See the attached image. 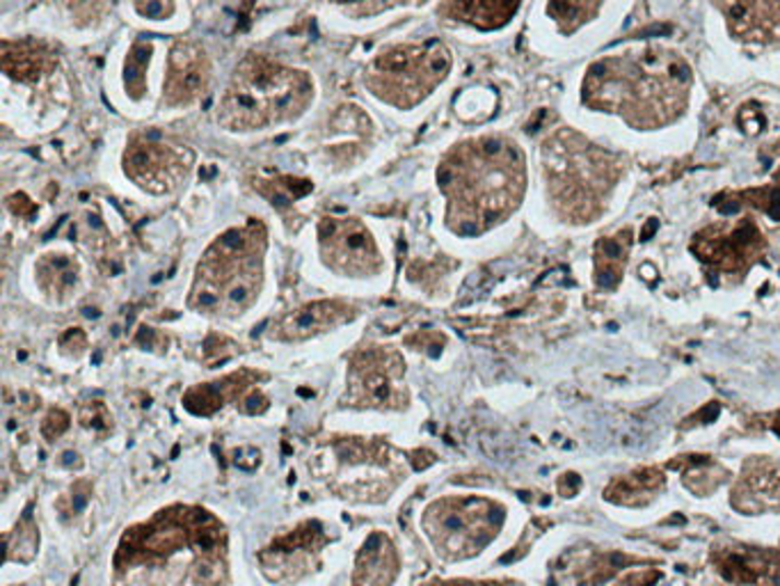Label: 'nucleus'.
<instances>
[{"instance_id":"obj_8","label":"nucleus","mask_w":780,"mask_h":586,"mask_svg":"<svg viewBox=\"0 0 780 586\" xmlns=\"http://www.w3.org/2000/svg\"><path fill=\"white\" fill-rule=\"evenodd\" d=\"M195 156L185 145L156 133L135 135L124 152V172L152 195L177 191L193 170Z\"/></svg>"},{"instance_id":"obj_7","label":"nucleus","mask_w":780,"mask_h":586,"mask_svg":"<svg viewBox=\"0 0 780 586\" xmlns=\"http://www.w3.org/2000/svg\"><path fill=\"white\" fill-rule=\"evenodd\" d=\"M408 398L406 360L396 348L367 346L350 358L341 406L400 410Z\"/></svg>"},{"instance_id":"obj_16","label":"nucleus","mask_w":780,"mask_h":586,"mask_svg":"<svg viewBox=\"0 0 780 586\" xmlns=\"http://www.w3.org/2000/svg\"><path fill=\"white\" fill-rule=\"evenodd\" d=\"M398 573V559L389 538L383 534H371L358 557V575L375 586H387Z\"/></svg>"},{"instance_id":"obj_17","label":"nucleus","mask_w":780,"mask_h":586,"mask_svg":"<svg viewBox=\"0 0 780 586\" xmlns=\"http://www.w3.org/2000/svg\"><path fill=\"white\" fill-rule=\"evenodd\" d=\"M730 26L746 39H778L780 37V5H732Z\"/></svg>"},{"instance_id":"obj_1","label":"nucleus","mask_w":780,"mask_h":586,"mask_svg":"<svg viewBox=\"0 0 780 586\" xmlns=\"http://www.w3.org/2000/svg\"><path fill=\"white\" fill-rule=\"evenodd\" d=\"M446 200V227L479 237L506 220L525 195V156L506 137H477L456 145L437 168Z\"/></svg>"},{"instance_id":"obj_24","label":"nucleus","mask_w":780,"mask_h":586,"mask_svg":"<svg viewBox=\"0 0 780 586\" xmlns=\"http://www.w3.org/2000/svg\"><path fill=\"white\" fill-rule=\"evenodd\" d=\"M239 408L245 412V415H262L266 408H268V398L264 396V392L259 390V387H252L241 402H239Z\"/></svg>"},{"instance_id":"obj_25","label":"nucleus","mask_w":780,"mask_h":586,"mask_svg":"<svg viewBox=\"0 0 780 586\" xmlns=\"http://www.w3.org/2000/svg\"><path fill=\"white\" fill-rule=\"evenodd\" d=\"M133 8L147 19H165L175 12V5H170V3H147V5H133Z\"/></svg>"},{"instance_id":"obj_11","label":"nucleus","mask_w":780,"mask_h":586,"mask_svg":"<svg viewBox=\"0 0 780 586\" xmlns=\"http://www.w3.org/2000/svg\"><path fill=\"white\" fill-rule=\"evenodd\" d=\"M355 316H358V310L344 300H316L279 316L271 325L268 337L275 342H304L335 331V327L350 323Z\"/></svg>"},{"instance_id":"obj_3","label":"nucleus","mask_w":780,"mask_h":586,"mask_svg":"<svg viewBox=\"0 0 780 586\" xmlns=\"http://www.w3.org/2000/svg\"><path fill=\"white\" fill-rule=\"evenodd\" d=\"M266 248L268 231L259 220L223 231L202 254L188 308L225 319L245 314L264 285Z\"/></svg>"},{"instance_id":"obj_9","label":"nucleus","mask_w":780,"mask_h":586,"mask_svg":"<svg viewBox=\"0 0 780 586\" xmlns=\"http://www.w3.org/2000/svg\"><path fill=\"white\" fill-rule=\"evenodd\" d=\"M319 250L323 264L344 277H373L385 266L373 234L358 218H323Z\"/></svg>"},{"instance_id":"obj_4","label":"nucleus","mask_w":780,"mask_h":586,"mask_svg":"<svg viewBox=\"0 0 780 586\" xmlns=\"http://www.w3.org/2000/svg\"><path fill=\"white\" fill-rule=\"evenodd\" d=\"M314 101V83L300 69L266 56L236 64L218 104V124L227 131H264L298 120Z\"/></svg>"},{"instance_id":"obj_13","label":"nucleus","mask_w":780,"mask_h":586,"mask_svg":"<svg viewBox=\"0 0 780 586\" xmlns=\"http://www.w3.org/2000/svg\"><path fill=\"white\" fill-rule=\"evenodd\" d=\"M254 379H259V376H254L252 371H236V373H229V376H225L223 381L195 385L185 392L183 406L200 417L213 415L216 410H220L227 402H236V406H239L241 398L252 387H256Z\"/></svg>"},{"instance_id":"obj_26","label":"nucleus","mask_w":780,"mask_h":586,"mask_svg":"<svg viewBox=\"0 0 780 586\" xmlns=\"http://www.w3.org/2000/svg\"><path fill=\"white\" fill-rule=\"evenodd\" d=\"M440 586H513L511 582H467V579H454V582H442Z\"/></svg>"},{"instance_id":"obj_15","label":"nucleus","mask_w":780,"mask_h":586,"mask_svg":"<svg viewBox=\"0 0 780 586\" xmlns=\"http://www.w3.org/2000/svg\"><path fill=\"white\" fill-rule=\"evenodd\" d=\"M35 271L39 289L53 302H64L79 285V262L69 254H44Z\"/></svg>"},{"instance_id":"obj_19","label":"nucleus","mask_w":780,"mask_h":586,"mask_svg":"<svg viewBox=\"0 0 780 586\" xmlns=\"http://www.w3.org/2000/svg\"><path fill=\"white\" fill-rule=\"evenodd\" d=\"M152 53H154L152 41L137 39L131 46L129 58L124 62V87L129 92V97L135 101L145 97V92H147V67H149Z\"/></svg>"},{"instance_id":"obj_22","label":"nucleus","mask_w":780,"mask_h":586,"mask_svg":"<svg viewBox=\"0 0 780 586\" xmlns=\"http://www.w3.org/2000/svg\"><path fill=\"white\" fill-rule=\"evenodd\" d=\"M81 424L85 429H92V431H108L110 424H112V419H110L108 408L101 402H89L81 410Z\"/></svg>"},{"instance_id":"obj_20","label":"nucleus","mask_w":780,"mask_h":586,"mask_svg":"<svg viewBox=\"0 0 780 586\" xmlns=\"http://www.w3.org/2000/svg\"><path fill=\"white\" fill-rule=\"evenodd\" d=\"M256 189L262 191V195H266L273 204L284 206V204H291L293 200L302 198L304 193H310L312 183L293 179V177H279L277 181H259Z\"/></svg>"},{"instance_id":"obj_6","label":"nucleus","mask_w":780,"mask_h":586,"mask_svg":"<svg viewBox=\"0 0 780 586\" xmlns=\"http://www.w3.org/2000/svg\"><path fill=\"white\" fill-rule=\"evenodd\" d=\"M504 523V509L481 498H446L423 513V529L446 557L479 552Z\"/></svg>"},{"instance_id":"obj_18","label":"nucleus","mask_w":780,"mask_h":586,"mask_svg":"<svg viewBox=\"0 0 780 586\" xmlns=\"http://www.w3.org/2000/svg\"><path fill=\"white\" fill-rule=\"evenodd\" d=\"M437 12L446 19H456L471 23V26L492 31L500 28L508 19L517 12V5L513 3H444L437 8Z\"/></svg>"},{"instance_id":"obj_21","label":"nucleus","mask_w":780,"mask_h":586,"mask_svg":"<svg viewBox=\"0 0 780 586\" xmlns=\"http://www.w3.org/2000/svg\"><path fill=\"white\" fill-rule=\"evenodd\" d=\"M625 262V246L621 241H602L598 248V279L600 285H616Z\"/></svg>"},{"instance_id":"obj_2","label":"nucleus","mask_w":780,"mask_h":586,"mask_svg":"<svg viewBox=\"0 0 780 586\" xmlns=\"http://www.w3.org/2000/svg\"><path fill=\"white\" fill-rule=\"evenodd\" d=\"M689 67L661 49L629 51L590 67L584 97L590 106L621 112L629 124L661 127L682 112Z\"/></svg>"},{"instance_id":"obj_23","label":"nucleus","mask_w":780,"mask_h":586,"mask_svg":"<svg viewBox=\"0 0 780 586\" xmlns=\"http://www.w3.org/2000/svg\"><path fill=\"white\" fill-rule=\"evenodd\" d=\"M69 429V415L64 410H51L49 415H46V419L41 421V433L44 438H49V440H56L60 438L64 431Z\"/></svg>"},{"instance_id":"obj_12","label":"nucleus","mask_w":780,"mask_h":586,"mask_svg":"<svg viewBox=\"0 0 780 586\" xmlns=\"http://www.w3.org/2000/svg\"><path fill=\"white\" fill-rule=\"evenodd\" d=\"M3 53H0V64H3V72L8 79L16 83L35 85L41 79H49L56 74L58 67V53L41 41L33 39H21V41H10L5 39Z\"/></svg>"},{"instance_id":"obj_10","label":"nucleus","mask_w":780,"mask_h":586,"mask_svg":"<svg viewBox=\"0 0 780 586\" xmlns=\"http://www.w3.org/2000/svg\"><path fill=\"white\" fill-rule=\"evenodd\" d=\"M211 83V64L195 41H177L168 56V74L163 81V104L185 108L200 101Z\"/></svg>"},{"instance_id":"obj_14","label":"nucleus","mask_w":780,"mask_h":586,"mask_svg":"<svg viewBox=\"0 0 780 586\" xmlns=\"http://www.w3.org/2000/svg\"><path fill=\"white\" fill-rule=\"evenodd\" d=\"M763 237L751 223L740 225L732 237L725 239H705V250L700 252L703 260L719 262L723 268H740L742 260H753L758 254Z\"/></svg>"},{"instance_id":"obj_5","label":"nucleus","mask_w":780,"mask_h":586,"mask_svg":"<svg viewBox=\"0 0 780 586\" xmlns=\"http://www.w3.org/2000/svg\"><path fill=\"white\" fill-rule=\"evenodd\" d=\"M448 69L452 53L437 39L396 44L367 64L362 81L375 99L398 110H410L448 76Z\"/></svg>"}]
</instances>
